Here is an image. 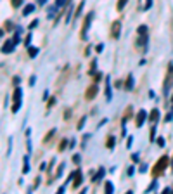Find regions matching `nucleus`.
<instances>
[{"label":"nucleus","mask_w":173,"mask_h":194,"mask_svg":"<svg viewBox=\"0 0 173 194\" xmlns=\"http://www.w3.org/2000/svg\"><path fill=\"white\" fill-rule=\"evenodd\" d=\"M102 48H104V45H102V43H100V45H97V48H95V50H97V52H100Z\"/></svg>","instance_id":"obj_30"},{"label":"nucleus","mask_w":173,"mask_h":194,"mask_svg":"<svg viewBox=\"0 0 173 194\" xmlns=\"http://www.w3.org/2000/svg\"><path fill=\"white\" fill-rule=\"evenodd\" d=\"M158 144H159V146H165V140H163V139L159 137V139H158Z\"/></svg>","instance_id":"obj_31"},{"label":"nucleus","mask_w":173,"mask_h":194,"mask_svg":"<svg viewBox=\"0 0 173 194\" xmlns=\"http://www.w3.org/2000/svg\"><path fill=\"white\" fill-rule=\"evenodd\" d=\"M168 163H170V158L168 156H161V158L156 161V165L152 166V177L154 179H158V177H161L163 173H165V170H166V166H168Z\"/></svg>","instance_id":"obj_1"},{"label":"nucleus","mask_w":173,"mask_h":194,"mask_svg":"<svg viewBox=\"0 0 173 194\" xmlns=\"http://www.w3.org/2000/svg\"><path fill=\"white\" fill-rule=\"evenodd\" d=\"M21 4H23V0H11V5H12L14 9H17Z\"/></svg>","instance_id":"obj_20"},{"label":"nucleus","mask_w":173,"mask_h":194,"mask_svg":"<svg viewBox=\"0 0 173 194\" xmlns=\"http://www.w3.org/2000/svg\"><path fill=\"white\" fill-rule=\"evenodd\" d=\"M36 24H38V21L35 19V21H31V23H29V30H33L35 26H36Z\"/></svg>","instance_id":"obj_26"},{"label":"nucleus","mask_w":173,"mask_h":194,"mask_svg":"<svg viewBox=\"0 0 173 194\" xmlns=\"http://www.w3.org/2000/svg\"><path fill=\"white\" fill-rule=\"evenodd\" d=\"M106 191L107 192H113V184L111 182H106Z\"/></svg>","instance_id":"obj_23"},{"label":"nucleus","mask_w":173,"mask_h":194,"mask_svg":"<svg viewBox=\"0 0 173 194\" xmlns=\"http://www.w3.org/2000/svg\"><path fill=\"white\" fill-rule=\"evenodd\" d=\"M171 102H173V97H171Z\"/></svg>","instance_id":"obj_32"},{"label":"nucleus","mask_w":173,"mask_h":194,"mask_svg":"<svg viewBox=\"0 0 173 194\" xmlns=\"http://www.w3.org/2000/svg\"><path fill=\"white\" fill-rule=\"evenodd\" d=\"M119 31H121V23L119 21H113V24H111V38L116 40L119 36Z\"/></svg>","instance_id":"obj_5"},{"label":"nucleus","mask_w":173,"mask_h":194,"mask_svg":"<svg viewBox=\"0 0 173 194\" xmlns=\"http://www.w3.org/2000/svg\"><path fill=\"white\" fill-rule=\"evenodd\" d=\"M159 118V109H152L151 114H149V120H151V123H156Z\"/></svg>","instance_id":"obj_10"},{"label":"nucleus","mask_w":173,"mask_h":194,"mask_svg":"<svg viewBox=\"0 0 173 194\" xmlns=\"http://www.w3.org/2000/svg\"><path fill=\"white\" fill-rule=\"evenodd\" d=\"M173 83V64L170 62L168 64V71H166V76H165V85H163V90H165V94H168V90L171 87Z\"/></svg>","instance_id":"obj_2"},{"label":"nucleus","mask_w":173,"mask_h":194,"mask_svg":"<svg viewBox=\"0 0 173 194\" xmlns=\"http://www.w3.org/2000/svg\"><path fill=\"white\" fill-rule=\"evenodd\" d=\"M151 4H152V0H147V2H145V5H144V9H149V7H151Z\"/></svg>","instance_id":"obj_27"},{"label":"nucleus","mask_w":173,"mask_h":194,"mask_svg":"<svg viewBox=\"0 0 173 194\" xmlns=\"http://www.w3.org/2000/svg\"><path fill=\"white\" fill-rule=\"evenodd\" d=\"M66 144H68V142H66V140H61V144H59V151H62V149H64V147H66Z\"/></svg>","instance_id":"obj_25"},{"label":"nucleus","mask_w":173,"mask_h":194,"mask_svg":"<svg viewBox=\"0 0 173 194\" xmlns=\"http://www.w3.org/2000/svg\"><path fill=\"white\" fill-rule=\"evenodd\" d=\"M83 125H85V116H83L82 120H80V123H78V127H76V128L80 130V128H83Z\"/></svg>","instance_id":"obj_24"},{"label":"nucleus","mask_w":173,"mask_h":194,"mask_svg":"<svg viewBox=\"0 0 173 194\" xmlns=\"http://www.w3.org/2000/svg\"><path fill=\"white\" fill-rule=\"evenodd\" d=\"M36 54H38V48H33V47L28 48V55H29V57H35Z\"/></svg>","instance_id":"obj_16"},{"label":"nucleus","mask_w":173,"mask_h":194,"mask_svg":"<svg viewBox=\"0 0 173 194\" xmlns=\"http://www.w3.org/2000/svg\"><path fill=\"white\" fill-rule=\"evenodd\" d=\"M131 109H133V108H131V106H128V108H126V111H125V121H126V120H128V118L131 116Z\"/></svg>","instance_id":"obj_17"},{"label":"nucleus","mask_w":173,"mask_h":194,"mask_svg":"<svg viewBox=\"0 0 173 194\" xmlns=\"http://www.w3.org/2000/svg\"><path fill=\"white\" fill-rule=\"evenodd\" d=\"M14 40L12 42H7V43H4V47H2V50H4V54H9V52H12L14 50Z\"/></svg>","instance_id":"obj_9"},{"label":"nucleus","mask_w":173,"mask_h":194,"mask_svg":"<svg viewBox=\"0 0 173 194\" xmlns=\"http://www.w3.org/2000/svg\"><path fill=\"white\" fill-rule=\"evenodd\" d=\"M82 9H83V2H82V4H80V5H78V9H76V12H75V17H78V16H80V12H82Z\"/></svg>","instance_id":"obj_22"},{"label":"nucleus","mask_w":173,"mask_h":194,"mask_svg":"<svg viewBox=\"0 0 173 194\" xmlns=\"http://www.w3.org/2000/svg\"><path fill=\"white\" fill-rule=\"evenodd\" d=\"M138 35H147V26H144V24H142V26L138 28Z\"/></svg>","instance_id":"obj_21"},{"label":"nucleus","mask_w":173,"mask_h":194,"mask_svg":"<svg viewBox=\"0 0 173 194\" xmlns=\"http://www.w3.org/2000/svg\"><path fill=\"white\" fill-rule=\"evenodd\" d=\"M80 186H82V170H76V172H73V184H71V187L76 191Z\"/></svg>","instance_id":"obj_7"},{"label":"nucleus","mask_w":173,"mask_h":194,"mask_svg":"<svg viewBox=\"0 0 173 194\" xmlns=\"http://www.w3.org/2000/svg\"><path fill=\"white\" fill-rule=\"evenodd\" d=\"M126 2H128V0H118V4H116V9H118V11H123V7L126 5Z\"/></svg>","instance_id":"obj_14"},{"label":"nucleus","mask_w":173,"mask_h":194,"mask_svg":"<svg viewBox=\"0 0 173 194\" xmlns=\"http://www.w3.org/2000/svg\"><path fill=\"white\" fill-rule=\"evenodd\" d=\"M97 92H99V89H97V83L90 85L88 89H87V92H85V99H87V101H92V99H95Z\"/></svg>","instance_id":"obj_6"},{"label":"nucleus","mask_w":173,"mask_h":194,"mask_svg":"<svg viewBox=\"0 0 173 194\" xmlns=\"http://www.w3.org/2000/svg\"><path fill=\"white\" fill-rule=\"evenodd\" d=\"M54 133H55V130H54V128H52V130L48 132V133H45V137H43V144H47L48 140L52 139V135H54Z\"/></svg>","instance_id":"obj_13"},{"label":"nucleus","mask_w":173,"mask_h":194,"mask_svg":"<svg viewBox=\"0 0 173 194\" xmlns=\"http://www.w3.org/2000/svg\"><path fill=\"white\" fill-rule=\"evenodd\" d=\"M100 78H102V75H100V73H97V75H95V83L99 82V80H100Z\"/></svg>","instance_id":"obj_29"},{"label":"nucleus","mask_w":173,"mask_h":194,"mask_svg":"<svg viewBox=\"0 0 173 194\" xmlns=\"http://www.w3.org/2000/svg\"><path fill=\"white\" fill-rule=\"evenodd\" d=\"M73 161H75V163H78V161H80V156H78V154H75V156H73Z\"/></svg>","instance_id":"obj_28"},{"label":"nucleus","mask_w":173,"mask_h":194,"mask_svg":"<svg viewBox=\"0 0 173 194\" xmlns=\"http://www.w3.org/2000/svg\"><path fill=\"white\" fill-rule=\"evenodd\" d=\"M92 19H94V14L90 12L87 17H85V21H83V28H82V40H87V30H88L90 23H92Z\"/></svg>","instance_id":"obj_4"},{"label":"nucleus","mask_w":173,"mask_h":194,"mask_svg":"<svg viewBox=\"0 0 173 194\" xmlns=\"http://www.w3.org/2000/svg\"><path fill=\"white\" fill-rule=\"evenodd\" d=\"M21 95H23V92H21L19 87H16V90H14V95H12V113H17V109H19L21 106Z\"/></svg>","instance_id":"obj_3"},{"label":"nucleus","mask_w":173,"mask_h":194,"mask_svg":"<svg viewBox=\"0 0 173 194\" xmlns=\"http://www.w3.org/2000/svg\"><path fill=\"white\" fill-rule=\"evenodd\" d=\"M131 85H133V78H131V75H130L128 78H126V85H125V87L130 90V89H131Z\"/></svg>","instance_id":"obj_18"},{"label":"nucleus","mask_w":173,"mask_h":194,"mask_svg":"<svg viewBox=\"0 0 173 194\" xmlns=\"http://www.w3.org/2000/svg\"><path fill=\"white\" fill-rule=\"evenodd\" d=\"M114 142H116V137H114V135H109L107 140H106V147H107V149H113V147H114Z\"/></svg>","instance_id":"obj_11"},{"label":"nucleus","mask_w":173,"mask_h":194,"mask_svg":"<svg viewBox=\"0 0 173 194\" xmlns=\"http://www.w3.org/2000/svg\"><path fill=\"white\" fill-rule=\"evenodd\" d=\"M144 120H145V111H138L137 118H135V125L137 127H142L144 125Z\"/></svg>","instance_id":"obj_8"},{"label":"nucleus","mask_w":173,"mask_h":194,"mask_svg":"<svg viewBox=\"0 0 173 194\" xmlns=\"http://www.w3.org/2000/svg\"><path fill=\"white\" fill-rule=\"evenodd\" d=\"M35 11V4H29V5H26L24 9H23V14L24 16H28V14H31Z\"/></svg>","instance_id":"obj_12"},{"label":"nucleus","mask_w":173,"mask_h":194,"mask_svg":"<svg viewBox=\"0 0 173 194\" xmlns=\"http://www.w3.org/2000/svg\"><path fill=\"white\" fill-rule=\"evenodd\" d=\"M4 28H5L7 31H12L14 28H12V23H11V21H5V23H4Z\"/></svg>","instance_id":"obj_19"},{"label":"nucleus","mask_w":173,"mask_h":194,"mask_svg":"<svg viewBox=\"0 0 173 194\" xmlns=\"http://www.w3.org/2000/svg\"><path fill=\"white\" fill-rule=\"evenodd\" d=\"M102 175H104V168H100V170L97 172V175L94 177V182H99V180L102 179Z\"/></svg>","instance_id":"obj_15"}]
</instances>
